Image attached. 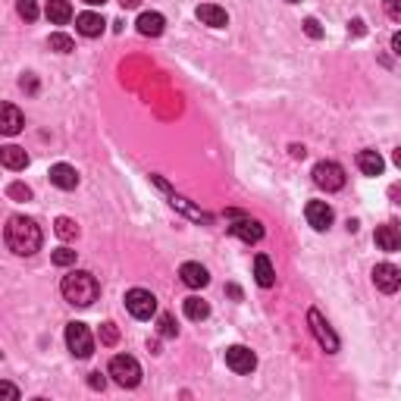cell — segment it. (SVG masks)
<instances>
[{"label":"cell","mask_w":401,"mask_h":401,"mask_svg":"<svg viewBox=\"0 0 401 401\" xmlns=\"http://www.w3.org/2000/svg\"><path fill=\"white\" fill-rule=\"evenodd\" d=\"M395 166H398V170H401V148L395 151Z\"/></svg>","instance_id":"obj_40"},{"label":"cell","mask_w":401,"mask_h":401,"mask_svg":"<svg viewBox=\"0 0 401 401\" xmlns=\"http://www.w3.org/2000/svg\"><path fill=\"white\" fill-rule=\"evenodd\" d=\"M170 204H173V207H179L182 214H188V216H192V220H198V223H210V220H214V216H210V214H201V210H194L192 204H188L185 198H179V194H173Z\"/></svg>","instance_id":"obj_24"},{"label":"cell","mask_w":401,"mask_h":401,"mask_svg":"<svg viewBox=\"0 0 401 401\" xmlns=\"http://www.w3.org/2000/svg\"><path fill=\"white\" fill-rule=\"evenodd\" d=\"M0 163H4L6 170H25L28 154L23 148H16V144H6V148H0Z\"/></svg>","instance_id":"obj_20"},{"label":"cell","mask_w":401,"mask_h":401,"mask_svg":"<svg viewBox=\"0 0 401 401\" xmlns=\"http://www.w3.org/2000/svg\"><path fill=\"white\" fill-rule=\"evenodd\" d=\"M66 345H69V351L76 354L79 361L91 357V351H94V339H91L88 326H85V323H69V326H66Z\"/></svg>","instance_id":"obj_8"},{"label":"cell","mask_w":401,"mask_h":401,"mask_svg":"<svg viewBox=\"0 0 401 401\" xmlns=\"http://www.w3.org/2000/svg\"><path fill=\"white\" fill-rule=\"evenodd\" d=\"M229 232L236 238H242V242L248 245H254V242H260L264 238V226H260L257 220H251V216H245V214H238V210H229Z\"/></svg>","instance_id":"obj_6"},{"label":"cell","mask_w":401,"mask_h":401,"mask_svg":"<svg viewBox=\"0 0 401 401\" xmlns=\"http://www.w3.org/2000/svg\"><path fill=\"white\" fill-rule=\"evenodd\" d=\"M4 242L13 254L28 257V254L41 251L45 236H41V226L35 223L32 216H10V223H6V229H4Z\"/></svg>","instance_id":"obj_1"},{"label":"cell","mask_w":401,"mask_h":401,"mask_svg":"<svg viewBox=\"0 0 401 401\" xmlns=\"http://www.w3.org/2000/svg\"><path fill=\"white\" fill-rule=\"evenodd\" d=\"M60 291H63V298H66L69 304H76V308H88V304L98 301L100 286H98V279H94L88 269H72L69 276H63Z\"/></svg>","instance_id":"obj_2"},{"label":"cell","mask_w":401,"mask_h":401,"mask_svg":"<svg viewBox=\"0 0 401 401\" xmlns=\"http://www.w3.org/2000/svg\"><path fill=\"white\" fill-rule=\"evenodd\" d=\"M104 16H98V13H79L76 16V28L79 35H85V38H98L100 32H104Z\"/></svg>","instance_id":"obj_16"},{"label":"cell","mask_w":401,"mask_h":401,"mask_svg":"<svg viewBox=\"0 0 401 401\" xmlns=\"http://www.w3.org/2000/svg\"><path fill=\"white\" fill-rule=\"evenodd\" d=\"M135 25H138V32H141L144 38H160L163 28H166V19L160 16V13H141Z\"/></svg>","instance_id":"obj_17"},{"label":"cell","mask_w":401,"mask_h":401,"mask_svg":"<svg viewBox=\"0 0 401 401\" xmlns=\"http://www.w3.org/2000/svg\"><path fill=\"white\" fill-rule=\"evenodd\" d=\"M54 264L57 267H72V264H76V251H69V248H57V251H54Z\"/></svg>","instance_id":"obj_28"},{"label":"cell","mask_w":401,"mask_h":401,"mask_svg":"<svg viewBox=\"0 0 401 401\" xmlns=\"http://www.w3.org/2000/svg\"><path fill=\"white\" fill-rule=\"evenodd\" d=\"M357 166H361L364 176H383L385 160L379 157L376 151H361V154H357Z\"/></svg>","instance_id":"obj_21"},{"label":"cell","mask_w":401,"mask_h":401,"mask_svg":"<svg viewBox=\"0 0 401 401\" xmlns=\"http://www.w3.org/2000/svg\"><path fill=\"white\" fill-rule=\"evenodd\" d=\"M304 154H308V151H304L301 144H291V157H304Z\"/></svg>","instance_id":"obj_37"},{"label":"cell","mask_w":401,"mask_h":401,"mask_svg":"<svg viewBox=\"0 0 401 401\" xmlns=\"http://www.w3.org/2000/svg\"><path fill=\"white\" fill-rule=\"evenodd\" d=\"M392 50H395V54L401 57V32H395V35H392Z\"/></svg>","instance_id":"obj_35"},{"label":"cell","mask_w":401,"mask_h":401,"mask_svg":"<svg viewBox=\"0 0 401 401\" xmlns=\"http://www.w3.org/2000/svg\"><path fill=\"white\" fill-rule=\"evenodd\" d=\"M23 126H25V116L16 110L13 104H4L0 107V132L4 135H16V132H23Z\"/></svg>","instance_id":"obj_13"},{"label":"cell","mask_w":401,"mask_h":401,"mask_svg":"<svg viewBox=\"0 0 401 401\" xmlns=\"http://www.w3.org/2000/svg\"><path fill=\"white\" fill-rule=\"evenodd\" d=\"M47 19H50L54 25H66L69 19H72L69 0H50V4H47Z\"/></svg>","instance_id":"obj_22"},{"label":"cell","mask_w":401,"mask_h":401,"mask_svg":"<svg viewBox=\"0 0 401 401\" xmlns=\"http://www.w3.org/2000/svg\"><path fill=\"white\" fill-rule=\"evenodd\" d=\"M23 88H28V91H35V79H32V72H28V79H23Z\"/></svg>","instance_id":"obj_38"},{"label":"cell","mask_w":401,"mask_h":401,"mask_svg":"<svg viewBox=\"0 0 401 401\" xmlns=\"http://www.w3.org/2000/svg\"><path fill=\"white\" fill-rule=\"evenodd\" d=\"M50 182H54L57 188H63V192H72V188L79 185L76 166H69V163H54V166H50Z\"/></svg>","instance_id":"obj_12"},{"label":"cell","mask_w":401,"mask_h":401,"mask_svg":"<svg viewBox=\"0 0 401 401\" xmlns=\"http://www.w3.org/2000/svg\"><path fill=\"white\" fill-rule=\"evenodd\" d=\"M383 6H385V16L401 23V0H383Z\"/></svg>","instance_id":"obj_32"},{"label":"cell","mask_w":401,"mask_h":401,"mask_svg":"<svg viewBox=\"0 0 401 401\" xmlns=\"http://www.w3.org/2000/svg\"><path fill=\"white\" fill-rule=\"evenodd\" d=\"M179 276H182V282H185L188 289H204L210 282V273L201 264H182Z\"/></svg>","instance_id":"obj_18"},{"label":"cell","mask_w":401,"mask_h":401,"mask_svg":"<svg viewBox=\"0 0 401 401\" xmlns=\"http://www.w3.org/2000/svg\"><path fill=\"white\" fill-rule=\"evenodd\" d=\"M304 32H308L310 38H323V28H320V23H317V19H313V16L304 19Z\"/></svg>","instance_id":"obj_33"},{"label":"cell","mask_w":401,"mask_h":401,"mask_svg":"<svg viewBox=\"0 0 401 401\" xmlns=\"http://www.w3.org/2000/svg\"><path fill=\"white\" fill-rule=\"evenodd\" d=\"M16 10H19V16H23L25 23H35V19H38V4H35V0H19Z\"/></svg>","instance_id":"obj_27"},{"label":"cell","mask_w":401,"mask_h":401,"mask_svg":"<svg viewBox=\"0 0 401 401\" xmlns=\"http://www.w3.org/2000/svg\"><path fill=\"white\" fill-rule=\"evenodd\" d=\"M304 216H308V223L317 232H326L332 226V207L326 201H310L308 207H304Z\"/></svg>","instance_id":"obj_11"},{"label":"cell","mask_w":401,"mask_h":401,"mask_svg":"<svg viewBox=\"0 0 401 401\" xmlns=\"http://www.w3.org/2000/svg\"><path fill=\"white\" fill-rule=\"evenodd\" d=\"M54 229H57V236H60L63 242H72V238H79V226H76V220H69V216H60V220L54 223Z\"/></svg>","instance_id":"obj_25"},{"label":"cell","mask_w":401,"mask_h":401,"mask_svg":"<svg viewBox=\"0 0 401 401\" xmlns=\"http://www.w3.org/2000/svg\"><path fill=\"white\" fill-rule=\"evenodd\" d=\"M6 194H10V198H16V201H28V198H32V188L23 185V182H13V185L6 188Z\"/></svg>","instance_id":"obj_30"},{"label":"cell","mask_w":401,"mask_h":401,"mask_svg":"<svg viewBox=\"0 0 401 401\" xmlns=\"http://www.w3.org/2000/svg\"><path fill=\"white\" fill-rule=\"evenodd\" d=\"M254 279H257L260 289H269L276 282V269L269 264L267 254H257V257H254Z\"/></svg>","instance_id":"obj_19"},{"label":"cell","mask_w":401,"mask_h":401,"mask_svg":"<svg viewBox=\"0 0 401 401\" xmlns=\"http://www.w3.org/2000/svg\"><path fill=\"white\" fill-rule=\"evenodd\" d=\"M194 16H198L204 25H210V28L229 25V16H226V10H223V6H216V4H201L198 10H194Z\"/></svg>","instance_id":"obj_14"},{"label":"cell","mask_w":401,"mask_h":401,"mask_svg":"<svg viewBox=\"0 0 401 401\" xmlns=\"http://www.w3.org/2000/svg\"><path fill=\"white\" fill-rule=\"evenodd\" d=\"M116 339H120L116 323H104V326H100V342H104V345H116Z\"/></svg>","instance_id":"obj_31"},{"label":"cell","mask_w":401,"mask_h":401,"mask_svg":"<svg viewBox=\"0 0 401 401\" xmlns=\"http://www.w3.org/2000/svg\"><path fill=\"white\" fill-rule=\"evenodd\" d=\"M120 4H122V6H129V10H132V6H138V4H141V0H120Z\"/></svg>","instance_id":"obj_39"},{"label":"cell","mask_w":401,"mask_h":401,"mask_svg":"<svg viewBox=\"0 0 401 401\" xmlns=\"http://www.w3.org/2000/svg\"><path fill=\"white\" fill-rule=\"evenodd\" d=\"M308 323H310L313 339L320 342V348H326L330 354L339 351V335L332 332V326L326 323V317H323V313H320L317 308H310V310H308Z\"/></svg>","instance_id":"obj_4"},{"label":"cell","mask_w":401,"mask_h":401,"mask_svg":"<svg viewBox=\"0 0 401 401\" xmlns=\"http://www.w3.org/2000/svg\"><path fill=\"white\" fill-rule=\"evenodd\" d=\"M313 182L320 188H326V192H339V188H345V170L339 163H332V160H320L313 166Z\"/></svg>","instance_id":"obj_7"},{"label":"cell","mask_w":401,"mask_h":401,"mask_svg":"<svg viewBox=\"0 0 401 401\" xmlns=\"http://www.w3.org/2000/svg\"><path fill=\"white\" fill-rule=\"evenodd\" d=\"M286 4H298V0H286Z\"/></svg>","instance_id":"obj_42"},{"label":"cell","mask_w":401,"mask_h":401,"mask_svg":"<svg viewBox=\"0 0 401 401\" xmlns=\"http://www.w3.org/2000/svg\"><path fill=\"white\" fill-rule=\"evenodd\" d=\"M376 245L383 248V251H401V229L395 223L376 226Z\"/></svg>","instance_id":"obj_15"},{"label":"cell","mask_w":401,"mask_h":401,"mask_svg":"<svg viewBox=\"0 0 401 401\" xmlns=\"http://www.w3.org/2000/svg\"><path fill=\"white\" fill-rule=\"evenodd\" d=\"M126 308L135 320H151L157 313V298L148 289H129L126 291Z\"/></svg>","instance_id":"obj_5"},{"label":"cell","mask_w":401,"mask_h":401,"mask_svg":"<svg viewBox=\"0 0 401 401\" xmlns=\"http://www.w3.org/2000/svg\"><path fill=\"white\" fill-rule=\"evenodd\" d=\"M182 308H185V317L188 320H207L210 317V304L204 301V298H185V304H182Z\"/></svg>","instance_id":"obj_23"},{"label":"cell","mask_w":401,"mask_h":401,"mask_svg":"<svg viewBox=\"0 0 401 401\" xmlns=\"http://www.w3.org/2000/svg\"><path fill=\"white\" fill-rule=\"evenodd\" d=\"M47 45H50V50H57V54H69V50H76V41H72L69 35H60V32L50 35Z\"/></svg>","instance_id":"obj_26"},{"label":"cell","mask_w":401,"mask_h":401,"mask_svg":"<svg viewBox=\"0 0 401 401\" xmlns=\"http://www.w3.org/2000/svg\"><path fill=\"white\" fill-rule=\"evenodd\" d=\"M226 367H229L232 373H251V370L257 367V357H254L251 348L232 345V348H226Z\"/></svg>","instance_id":"obj_9"},{"label":"cell","mask_w":401,"mask_h":401,"mask_svg":"<svg viewBox=\"0 0 401 401\" xmlns=\"http://www.w3.org/2000/svg\"><path fill=\"white\" fill-rule=\"evenodd\" d=\"M157 323H160V326H157L160 335H166V339H173V335H176V320H173V313H163Z\"/></svg>","instance_id":"obj_29"},{"label":"cell","mask_w":401,"mask_h":401,"mask_svg":"<svg viewBox=\"0 0 401 401\" xmlns=\"http://www.w3.org/2000/svg\"><path fill=\"white\" fill-rule=\"evenodd\" d=\"M0 392H6V395H13V398H19V392H16V389H13V385H10V383H0Z\"/></svg>","instance_id":"obj_36"},{"label":"cell","mask_w":401,"mask_h":401,"mask_svg":"<svg viewBox=\"0 0 401 401\" xmlns=\"http://www.w3.org/2000/svg\"><path fill=\"white\" fill-rule=\"evenodd\" d=\"M373 286L379 291H385V295H395V291L401 289V273L398 267L392 264H376L373 267Z\"/></svg>","instance_id":"obj_10"},{"label":"cell","mask_w":401,"mask_h":401,"mask_svg":"<svg viewBox=\"0 0 401 401\" xmlns=\"http://www.w3.org/2000/svg\"><path fill=\"white\" fill-rule=\"evenodd\" d=\"M110 376L122 389H135V385L141 383V367H138V361L132 354H116L110 361Z\"/></svg>","instance_id":"obj_3"},{"label":"cell","mask_w":401,"mask_h":401,"mask_svg":"<svg viewBox=\"0 0 401 401\" xmlns=\"http://www.w3.org/2000/svg\"><path fill=\"white\" fill-rule=\"evenodd\" d=\"M88 385H91V389H100V392H104V385H107V379H104V376H100V373H91V376H88Z\"/></svg>","instance_id":"obj_34"},{"label":"cell","mask_w":401,"mask_h":401,"mask_svg":"<svg viewBox=\"0 0 401 401\" xmlns=\"http://www.w3.org/2000/svg\"><path fill=\"white\" fill-rule=\"evenodd\" d=\"M85 4H91V6H100V4H107V0H85Z\"/></svg>","instance_id":"obj_41"}]
</instances>
